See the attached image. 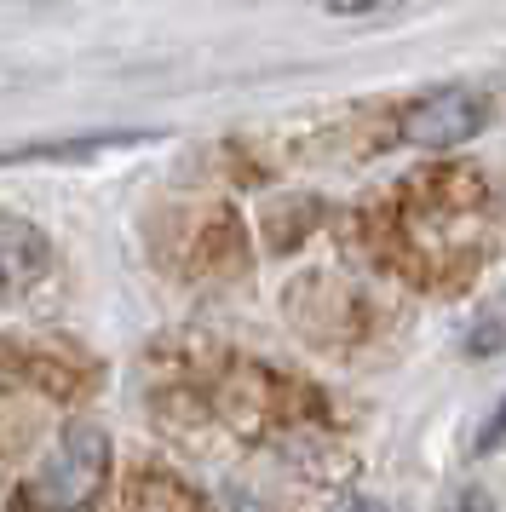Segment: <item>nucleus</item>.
Returning <instances> with one entry per match:
<instances>
[{
  "label": "nucleus",
  "instance_id": "20e7f679",
  "mask_svg": "<svg viewBox=\"0 0 506 512\" xmlns=\"http://www.w3.org/2000/svg\"><path fill=\"white\" fill-rule=\"evenodd\" d=\"M495 443H506V403H501V409H495V415H489V426H483L478 449H483V455H489V449H495Z\"/></svg>",
  "mask_w": 506,
  "mask_h": 512
},
{
  "label": "nucleus",
  "instance_id": "423d86ee",
  "mask_svg": "<svg viewBox=\"0 0 506 512\" xmlns=\"http://www.w3.org/2000/svg\"><path fill=\"white\" fill-rule=\"evenodd\" d=\"M351 512H386V507H351Z\"/></svg>",
  "mask_w": 506,
  "mask_h": 512
},
{
  "label": "nucleus",
  "instance_id": "39448f33",
  "mask_svg": "<svg viewBox=\"0 0 506 512\" xmlns=\"http://www.w3.org/2000/svg\"><path fill=\"white\" fill-rule=\"evenodd\" d=\"M374 6H386V0H340V12H374Z\"/></svg>",
  "mask_w": 506,
  "mask_h": 512
},
{
  "label": "nucleus",
  "instance_id": "f257e3e1",
  "mask_svg": "<svg viewBox=\"0 0 506 512\" xmlns=\"http://www.w3.org/2000/svg\"><path fill=\"white\" fill-rule=\"evenodd\" d=\"M104 478H110V438L98 426H87V420H75V426L58 432L52 455L23 484V507L29 512H81L98 501Z\"/></svg>",
  "mask_w": 506,
  "mask_h": 512
},
{
  "label": "nucleus",
  "instance_id": "7ed1b4c3",
  "mask_svg": "<svg viewBox=\"0 0 506 512\" xmlns=\"http://www.w3.org/2000/svg\"><path fill=\"white\" fill-rule=\"evenodd\" d=\"M46 265H52L46 236L29 219H6L0 213V282L6 288H29V282L46 277Z\"/></svg>",
  "mask_w": 506,
  "mask_h": 512
},
{
  "label": "nucleus",
  "instance_id": "f03ea898",
  "mask_svg": "<svg viewBox=\"0 0 506 512\" xmlns=\"http://www.w3.org/2000/svg\"><path fill=\"white\" fill-rule=\"evenodd\" d=\"M483 127V98L460 93V87H437L420 104H409L403 116V139L420 144V150H455Z\"/></svg>",
  "mask_w": 506,
  "mask_h": 512
}]
</instances>
